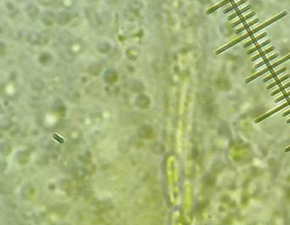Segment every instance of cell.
Returning a JSON list of instances; mask_svg holds the SVG:
<instances>
[{"mask_svg":"<svg viewBox=\"0 0 290 225\" xmlns=\"http://www.w3.org/2000/svg\"><path fill=\"white\" fill-rule=\"evenodd\" d=\"M287 12H283V13H281L280 15H278L277 16H276V17H274V18H272L271 20H270V21H268L267 22H266V23H264V24H262L261 26H258V27H256L255 29H254V30H252V31H250V32L252 33V35H254V34H255L256 32H258L259 31H260V30H262V29H264V28H266V26H270L271 24H272V23H274L275 21H278V20H280V19H282L283 17H284V16H286L287 15Z\"/></svg>","mask_w":290,"mask_h":225,"instance_id":"obj_3","label":"cell"},{"mask_svg":"<svg viewBox=\"0 0 290 225\" xmlns=\"http://www.w3.org/2000/svg\"><path fill=\"white\" fill-rule=\"evenodd\" d=\"M289 96H290V91L287 92V93H284V94L283 95L282 97H278V98H277V99L275 100V103H279V102L283 101V100L285 99V98H288Z\"/></svg>","mask_w":290,"mask_h":225,"instance_id":"obj_17","label":"cell"},{"mask_svg":"<svg viewBox=\"0 0 290 225\" xmlns=\"http://www.w3.org/2000/svg\"><path fill=\"white\" fill-rule=\"evenodd\" d=\"M271 42V40H267V41H266V42H262L261 44H259V45H257L256 47H253L252 49H250V50H248V52H247V53H248V54H251V53H253V52H256L257 50H260V48H262V47H265V46H266L267 44H269V43Z\"/></svg>","mask_w":290,"mask_h":225,"instance_id":"obj_14","label":"cell"},{"mask_svg":"<svg viewBox=\"0 0 290 225\" xmlns=\"http://www.w3.org/2000/svg\"><path fill=\"white\" fill-rule=\"evenodd\" d=\"M278 57V54L277 53H276V54H274V55H272V56H271V57H269V58H266V59H264L263 61H261L260 63H259L258 64H256L255 66H254V69H259L260 67H261V66H263L264 64H266V63H269V62H271V60H273V59H275L276 58H277Z\"/></svg>","mask_w":290,"mask_h":225,"instance_id":"obj_11","label":"cell"},{"mask_svg":"<svg viewBox=\"0 0 290 225\" xmlns=\"http://www.w3.org/2000/svg\"><path fill=\"white\" fill-rule=\"evenodd\" d=\"M251 8H252V6H251V5L246 6V7L243 8L242 10H237V12L233 13L232 15H230L229 17H228V19H227V20H228V21H232V20H233L234 18H236L237 16L240 15H242L243 13H244V12H246V11H248V10H250Z\"/></svg>","mask_w":290,"mask_h":225,"instance_id":"obj_6","label":"cell"},{"mask_svg":"<svg viewBox=\"0 0 290 225\" xmlns=\"http://www.w3.org/2000/svg\"><path fill=\"white\" fill-rule=\"evenodd\" d=\"M286 69H287L285 68H283V69H279V70H277V71H276V72H274V73H272L271 75H269V76H267V77H266V78H264L263 79V82H266V81H268V80H270L271 79H272V78H275V77H277L278 75H280V74H282L283 72H284V71H286Z\"/></svg>","mask_w":290,"mask_h":225,"instance_id":"obj_15","label":"cell"},{"mask_svg":"<svg viewBox=\"0 0 290 225\" xmlns=\"http://www.w3.org/2000/svg\"><path fill=\"white\" fill-rule=\"evenodd\" d=\"M267 36V33L266 32H265V33H262L261 35H260V36H258V37H254V39H252L251 41H248V42H246V43H244L243 44V47H249L251 44H253V43H255V42H257L259 41V40H260V39H262L263 37H266Z\"/></svg>","mask_w":290,"mask_h":225,"instance_id":"obj_7","label":"cell"},{"mask_svg":"<svg viewBox=\"0 0 290 225\" xmlns=\"http://www.w3.org/2000/svg\"><path fill=\"white\" fill-rule=\"evenodd\" d=\"M289 114H290V109L289 110V111H287V112H285L284 114H283V117H285V116L289 115Z\"/></svg>","mask_w":290,"mask_h":225,"instance_id":"obj_18","label":"cell"},{"mask_svg":"<svg viewBox=\"0 0 290 225\" xmlns=\"http://www.w3.org/2000/svg\"><path fill=\"white\" fill-rule=\"evenodd\" d=\"M251 36H253V35H252V33H251L250 32H248V33L244 34V35H243V36H242V37H240L239 38L236 39V40L232 41V42H230L229 44H227V46H225V47H222L221 49L217 50L216 53V54H220V53H222V52H224L225 50H227V49H228V48H230V47H233V46H235V45H236V44H237L238 42H242L243 40H244V39H247L248 37H251Z\"/></svg>","mask_w":290,"mask_h":225,"instance_id":"obj_2","label":"cell"},{"mask_svg":"<svg viewBox=\"0 0 290 225\" xmlns=\"http://www.w3.org/2000/svg\"><path fill=\"white\" fill-rule=\"evenodd\" d=\"M290 77V75H285V76H283V77H282L281 79H278V80H277L275 82H273V83H271V84H270L269 86H266V89L267 90H269V89H271L272 87H274V86H276L277 85H279V84H281V83H283L284 80H288V79Z\"/></svg>","mask_w":290,"mask_h":225,"instance_id":"obj_9","label":"cell"},{"mask_svg":"<svg viewBox=\"0 0 290 225\" xmlns=\"http://www.w3.org/2000/svg\"><path fill=\"white\" fill-rule=\"evenodd\" d=\"M255 15V12H252V13H250V14H248V15H245V16H243V17H242L239 21H236V22H234L233 24L232 25V27H235V26H238L239 24H241V23H243L244 21H246L247 20H248V19H250L251 17H253V16H254Z\"/></svg>","mask_w":290,"mask_h":225,"instance_id":"obj_8","label":"cell"},{"mask_svg":"<svg viewBox=\"0 0 290 225\" xmlns=\"http://www.w3.org/2000/svg\"><path fill=\"white\" fill-rule=\"evenodd\" d=\"M259 21H260V20H259V19H255V20H254L253 21L249 22V23H248V24H247V25H245V26H242V27H240V28H239L238 30H237V31H236V34H240V33H241L242 32H243L244 30H246V29L249 28L250 26H254V24L258 23Z\"/></svg>","mask_w":290,"mask_h":225,"instance_id":"obj_13","label":"cell"},{"mask_svg":"<svg viewBox=\"0 0 290 225\" xmlns=\"http://www.w3.org/2000/svg\"><path fill=\"white\" fill-rule=\"evenodd\" d=\"M246 2H247V0H240L239 2H237V3H236V4H234L232 6L228 7L227 9H226L225 10L223 11V14H227V13H229L230 11L233 10H236L238 6L242 5V4H244V3H246Z\"/></svg>","mask_w":290,"mask_h":225,"instance_id":"obj_12","label":"cell"},{"mask_svg":"<svg viewBox=\"0 0 290 225\" xmlns=\"http://www.w3.org/2000/svg\"><path fill=\"white\" fill-rule=\"evenodd\" d=\"M289 87H290V82H289L288 84H286V85H284V86H281L280 88H278L277 90H276V91H272L271 93V96H275V95H277V94H278L279 92H281V91H283L284 90H286L287 88H289Z\"/></svg>","mask_w":290,"mask_h":225,"instance_id":"obj_16","label":"cell"},{"mask_svg":"<svg viewBox=\"0 0 290 225\" xmlns=\"http://www.w3.org/2000/svg\"><path fill=\"white\" fill-rule=\"evenodd\" d=\"M275 49V47H269L268 49H266V50H265V51H262L261 52H260L259 54H257L256 56H254V57H253V58H251V61H255V60H257L258 58H262V57H264L265 55H266L267 53H269V52H271V51H273Z\"/></svg>","mask_w":290,"mask_h":225,"instance_id":"obj_10","label":"cell"},{"mask_svg":"<svg viewBox=\"0 0 290 225\" xmlns=\"http://www.w3.org/2000/svg\"><path fill=\"white\" fill-rule=\"evenodd\" d=\"M289 123H290V119H289V120H287V124H289Z\"/></svg>","mask_w":290,"mask_h":225,"instance_id":"obj_20","label":"cell"},{"mask_svg":"<svg viewBox=\"0 0 290 225\" xmlns=\"http://www.w3.org/2000/svg\"><path fill=\"white\" fill-rule=\"evenodd\" d=\"M289 151H290V147H289L288 148H286V149H285V152H289Z\"/></svg>","mask_w":290,"mask_h":225,"instance_id":"obj_19","label":"cell"},{"mask_svg":"<svg viewBox=\"0 0 290 225\" xmlns=\"http://www.w3.org/2000/svg\"><path fill=\"white\" fill-rule=\"evenodd\" d=\"M289 105H290V100H289V101H288L287 103H283V105L279 106L278 108H275L274 110H272V111H271V112H269V113H267V114H264L263 116L260 117L259 119H257V120H255V123H260V121H262V120H266V118H268V117L271 116L272 114H276V113L279 112L280 110L283 109V108H285L286 107H288V106H289Z\"/></svg>","mask_w":290,"mask_h":225,"instance_id":"obj_4","label":"cell"},{"mask_svg":"<svg viewBox=\"0 0 290 225\" xmlns=\"http://www.w3.org/2000/svg\"><path fill=\"white\" fill-rule=\"evenodd\" d=\"M232 1H234V0H224V1H222V3H220L219 4H217V5H216V6H214V7L211 8L210 10H208L206 11V14H207V15H210V14H211V13L215 12L216 10H218V9L222 8V6L227 5V4H229L230 2H232Z\"/></svg>","mask_w":290,"mask_h":225,"instance_id":"obj_5","label":"cell"},{"mask_svg":"<svg viewBox=\"0 0 290 225\" xmlns=\"http://www.w3.org/2000/svg\"><path fill=\"white\" fill-rule=\"evenodd\" d=\"M289 59H290V54H289L288 56H286L285 58H282V59H281V60H279L278 62H276V63H274L273 64L268 65V66H267L266 68L264 69L263 70H261V71H260L259 73L255 74V75H252V76H250L249 78L246 79V80H245V83H249L250 81H252V80H255L256 78H258L259 76H261V75H264L265 73H267L268 71L271 70V69H273L276 68L277 66L280 65L281 63H284V62H286V61H287V60H289Z\"/></svg>","mask_w":290,"mask_h":225,"instance_id":"obj_1","label":"cell"}]
</instances>
